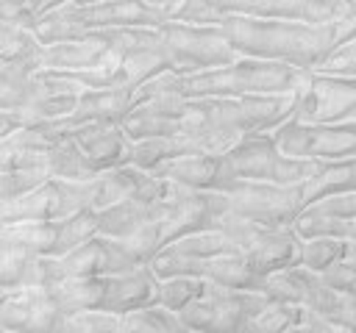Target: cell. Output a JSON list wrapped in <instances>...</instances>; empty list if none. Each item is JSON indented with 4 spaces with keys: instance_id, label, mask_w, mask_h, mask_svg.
Masks as SVG:
<instances>
[{
    "instance_id": "6",
    "label": "cell",
    "mask_w": 356,
    "mask_h": 333,
    "mask_svg": "<svg viewBox=\"0 0 356 333\" xmlns=\"http://www.w3.org/2000/svg\"><path fill=\"white\" fill-rule=\"evenodd\" d=\"M156 33H159V56L164 67L175 75L222 67L236 58L225 33L214 22L167 19L156 28Z\"/></svg>"
},
{
    "instance_id": "23",
    "label": "cell",
    "mask_w": 356,
    "mask_h": 333,
    "mask_svg": "<svg viewBox=\"0 0 356 333\" xmlns=\"http://www.w3.org/2000/svg\"><path fill=\"white\" fill-rule=\"evenodd\" d=\"M337 191H356V155L342 158V161H325L312 178L303 180L306 203H312L323 194H337Z\"/></svg>"
},
{
    "instance_id": "5",
    "label": "cell",
    "mask_w": 356,
    "mask_h": 333,
    "mask_svg": "<svg viewBox=\"0 0 356 333\" xmlns=\"http://www.w3.org/2000/svg\"><path fill=\"white\" fill-rule=\"evenodd\" d=\"M211 211H228L264 228H289L295 214L303 208V183L281 186L267 180L231 178L220 189H206Z\"/></svg>"
},
{
    "instance_id": "21",
    "label": "cell",
    "mask_w": 356,
    "mask_h": 333,
    "mask_svg": "<svg viewBox=\"0 0 356 333\" xmlns=\"http://www.w3.org/2000/svg\"><path fill=\"white\" fill-rule=\"evenodd\" d=\"M58 239V219H25L0 225V241H11L33 255H53Z\"/></svg>"
},
{
    "instance_id": "25",
    "label": "cell",
    "mask_w": 356,
    "mask_h": 333,
    "mask_svg": "<svg viewBox=\"0 0 356 333\" xmlns=\"http://www.w3.org/2000/svg\"><path fill=\"white\" fill-rule=\"evenodd\" d=\"M184 330L186 327L181 325L178 314L159 302L120 314V333H184Z\"/></svg>"
},
{
    "instance_id": "9",
    "label": "cell",
    "mask_w": 356,
    "mask_h": 333,
    "mask_svg": "<svg viewBox=\"0 0 356 333\" xmlns=\"http://www.w3.org/2000/svg\"><path fill=\"white\" fill-rule=\"evenodd\" d=\"M356 114V78H334L312 69L300 72V80L292 92V114L295 122L312 125H334L348 122Z\"/></svg>"
},
{
    "instance_id": "14",
    "label": "cell",
    "mask_w": 356,
    "mask_h": 333,
    "mask_svg": "<svg viewBox=\"0 0 356 333\" xmlns=\"http://www.w3.org/2000/svg\"><path fill=\"white\" fill-rule=\"evenodd\" d=\"M150 175L161 180H172L186 189H197V191L220 189L225 180H231L222 169V153H200V150L172 155L156 169H150Z\"/></svg>"
},
{
    "instance_id": "12",
    "label": "cell",
    "mask_w": 356,
    "mask_h": 333,
    "mask_svg": "<svg viewBox=\"0 0 356 333\" xmlns=\"http://www.w3.org/2000/svg\"><path fill=\"white\" fill-rule=\"evenodd\" d=\"M117 53L111 50V36L106 31H89L72 39L50 42L42 44L39 50V69H56V72H78V69H92Z\"/></svg>"
},
{
    "instance_id": "26",
    "label": "cell",
    "mask_w": 356,
    "mask_h": 333,
    "mask_svg": "<svg viewBox=\"0 0 356 333\" xmlns=\"http://www.w3.org/2000/svg\"><path fill=\"white\" fill-rule=\"evenodd\" d=\"M353 255H356V239L317 236V239H300V247H298V264L312 272H320L323 266L339 258H353Z\"/></svg>"
},
{
    "instance_id": "36",
    "label": "cell",
    "mask_w": 356,
    "mask_h": 333,
    "mask_svg": "<svg viewBox=\"0 0 356 333\" xmlns=\"http://www.w3.org/2000/svg\"><path fill=\"white\" fill-rule=\"evenodd\" d=\"M19 3H22V6H28L33 17H39V14L50 11L53 6H58V3H64V0H19Z\"/></svg>"
},
{
    "instance_id": "18",
    "label": "cell",
    "mask_w": 356,
    "mask_h": 333,
    "mask_svg": "<svg viewBox=\"0 0 356 333\" xmlns=\"http://www.w3.org/2000/svg\"><path fill=\"white\" fill-rule=\"evenodd\" d=\"M156 216V203L145 200V197H128L122 203H114L103 211H95L97 219V236H108V239H122L131 230H136L142 222Z\"/></svg>"
},
{
    "instance_id": "30",
    "label": "cell",
    "mask_w": 356,
    "mask_h": 333,
    "mask_svg": "<svg viewBox=\"0 0 356 333\" xmlns=\"http://www.w3.org/2000/svg\"><path fill=\"white\" fill-rule=\"evenodd\" d=\"M58 333H120V314L106 308H83L61 314Z\"/></svg>"
},
{
    "instance_id": "22",
    "label": "cell",
    "mask_w": 356,
    "mask_h": 333,
    "mask_svg": "<svg viewBox=\"0 0 356 333\" xmlns=\"http://www.w3.org/2000/svg\"><path fill=\"white\" fill-rule=\"evenodd\" d=\"M56 302V308L61 314H72V311H83V308H100L103 305V278L92 275V278H67L58 283L44 286Z\"/></svg>"
},
{
    "instance_id": "3",
    "label": "cell",
    "mask_w": 356,
    "mask_h": 333,
    "mask_svg": "<svg viewBox=\"0 0 356 333\" xmlns=\"http://www.w3.org/2000/svg\"><path fill=\"white\" fill-rule=\"evenodd\" d=\"M167 14L145 0H64L33 19L31 33L39 44L72 39L106 28H159Z\"/></svg>"
},
{
    "instance_id": "28",
    "label": "cell",
    "mask_w": 356,
    "mask_h": 333,
    "mask_svg": "<svg viewBox=\"0 0 356 333\" xmlns=\"http://www.w3.org/2000/svg\"><path fill=\"white\" fill-rule=\"evenodd\" d=\"M209 280L195 278V275H167L159 278V289H156V302L170 308V311H181L186 302H192L195 297L203 294Z\"/></svg>"
},
{
    "instance_id": "35",
    "label": "cell",
    "mask_w": 356,
    "mask_h": 333,
    "mask_svg": "<svg viewBox=\"0 0 356 333\" xmlns=\"http://www.w3.org/2000/svg\"><path fill=\"white\" fill-rule=\"evenodd\" d=\"M33 14L28 6H22L19 0H0V22H11V25H19V28H33Z\"/></svg>"
},
{
    "instance_id": "17",
    "label": "cell",
    "mask_w": 356,
    "mask_h": 333,
    "mask_svg": "<svg viewBox=\"0 0 356 333\" xmlns=\"http://www.w3.org/2000/svg\"><path fill=\"white\" fill-rule=\"evenodd\" d=\"M145 178H147V172H142V169H136L131 164L100 169L83 183V208L103 211V208H108L114 203H122V200L134 197L142 189Z\"/></svg>"
},
{
    "instance_id": "27",
    "label": "cell",
    "mask_w": 356,
    "mask_h": 333,
    "mask_svg": "<svg viewBox=\"0 0 356 333\" xmlns=\"http://www.w3.org/2000/svg\"><path fill=\"white\" fill-rule=\"evenodd\" d=\"M28 283H36V255L11 241H0V286L17 289Z\"/></svg>"
},
{
    "instance_id": "7",
    "label": "cell",
    "mask_w": 356,
    "mask_h": 333,
    "mask_svg": "<svg viewBox=\"0 0 356 333\" xmlns=\"http://www.w3.org/2000/svg\"><path fill=\"white\" fill-rule=\"evenodd\" d=\"M325 161H300L284 155L270 130L242 133L225 153H222V169L228 178H245V180H267V183H303L312 178Z\"/></svg>"
},
{
    "instance_id": "20",
    "label": "cell",
    "mask_w": 356,
    "mask_h": 333,
    "mask_svg": "<svg viewBox=\"0 0 356 333\" xmlns=\"http://www.w3.org/2000/svg\"><path fill=\"white\" fill-rule=\"evenodd\" d=\"M292 233L298 239H317V236H334V239H356V216H339L320 211L314 205H303L295 219L289 222Z\"/></svg>"
},
{
    "instance_id": "19",
    "label": "cell",
    "mask_w": 356,
    "mask_h": 333,
    "mask_svg": "<svg viewBox=\"0 0 356 333\" xmlns=\"http://www.w3.org/2000/svg\"><path fill=\"white\" fill-rule=\"evenodd\" d=\"M44 169H47L50 178H58V180H67V183H86L95 175L92 164L78 150L72 136L53 139V144L44 150Z\"/></svg>"
},
{
    "instance_id": "2",
    "label": "cell",
    "mask_w": 356,
    "mask_h": 333,
    "mask_svg": "<svg viewBox=\"0 0 356 333\" xmlns=\"http://www.w3.org/2000/svg\"><path fill=\"white\" fill-rule=\"evenodd\" d=\"M298 67L245 58L236 56L234 61L200 72L175 75L170 69L153 75L147 83L164 92H175L181 97H242V94H289L300 80Z\"/></svg>"
},
{
    "instance_id": "11",
    "label": "cell",
    "mask_w": 356,
    "mask_h": 333,
    "mask_svg": "<svg viewBox=\"0 0 356 333\" xmlns=\"http://www.w3.org/2000/svg\"><path fill=\"white\" fill-rule=\"evenodd\" d=\"M61 311L56 308L50 291L42 283H28L11 289L0 300V327L3 330H58Z\"/></svg>"
},
{
    "instance_id": "32",
    "label": "cell",
    "mask_w": 356,
    "mask_h": 333,
    "mask_svg": "<svg viewBox=\"0 0 356 333\" xmlns=\"http://www.w3.org/2000/svg\"><path fill=\"white\" fill-rule=\"evenodd\" d=\"M50 175L44 166H22V169H0V200L17 197L31 191L33 186L44 183Z\"/></svg>"
},
{
    "instance_id": "16",
    "label": "cell",
    "mask_w": 356,
    "mask_h": 333,
    "mask_svg": "<svg viewBox=\"0 0 356 333\" xmlns=\"http://www.w3.org/2000/svg\"><path fill=\"white\" fill-rule=\"evenodd\" d=\"M103 283H106V289H103V305L100 308H106V311L125 314V311L156 302L159 278L153 275V269L147 264H139V266L125 269V272L106 275Z\"/></svg>"
},
{
    "instance_id": "10",
    "label": "cell",
    "mask_w": 356,
    "mask_h": 333,
    "mask_svg": "<svg viewBox=\"0 0 356 333\" xmlns=\"http://www.w3.org/2000/svg\"><path fill=\"white\" fill-rule=\"evenodd\" d=\"M275 147L300 161H342L356 155V119L334 125H312L284 119L270 130Z\"/></svg>"
},
{
    "instance_id": "29",
    "label": "cell",
    "mask_w": 356,
    "mask_h": 333,
    "mask_svg": "<svg viewBox=\"0 0 356 333\" xmlns=\"http://www.w3.org/2000/svg\"><path fill=\"white\" fill-rule=\"evenodd\" d=\"M97 236V219H95V211L89 208H78L67 216L58 219V239H56V250L53 255H61L78 244H83L86 239Z\"/></svg>"
},
{
    "instance_id": "37",
    "label": "cell",
    "mask_w": 356,
    "mask_h": 333,
    "mask_svg": "<svg viewBox=\"0 0 356 333\" xmlns=\"http://www.w3.org/2000/svg\"><path fill=\"white\" fill-rule=\"evenodd\" d=\"M0 330H3V327H0Z\"/></svg>"
},
{
    "instance_id": "24",
    "label": "cell",
    "mask_w": 356,
    "mask_h": 333,
    "mask_svg": "<svg viewBox=\"0 0 356 333\" xmlns=\"http://www.w3.org/2000/svg\"><path fill=\"white\" fill-rule=\"evenodd\" d=\"M236 250L239 247L231 241V236H225L217 228H200V230L184 233V236H178L161 247V253L178 255V258H211V255L236 253Z\"/></svg>"
},
{
    "instance_id": "8",
    "label": "cell",
    "mask_w": 356,
    "mask_h": 333,
    "mask_svg": "<svg viewBox=\"0 0 356 333\" xmlns=\"http://www.w3.org/2000/svg\"><path fill=\"white\" fill-rule=\"evenodd\" d=\"M270 302L259 289H234L220 283H206L203 294L186 302L178 314L186 330H214V333H239L245 322Z\"/></svg>"
},
{
    "instance_id": "33",
    "label": "cell",
    "mask_w": 356,
    "mask_h": 333,
    "mask_svg": "<svg viewBox=\"0 0 356 333\" xmlns=\"http://www.w3.org/2000/svg\"><path fill=\"white\" fill-rule=\"evenodd\" d=\"M39 42L28 28L11 25V22H0V58H11V56H22L28 50H33Z\"/></svg>"
},
{
    "instance_id": "13",
    "label": "cell",
    "mask_w": 356,
    "mask_h": 333,
    "mask_svg": "<svg viewBox=\"0 0 356 333\" xmlns=\"http://www.w3.org/2000/svg\"><path fill=\"white\" fill-rule=\"evenodd\" d=\"M131 108V89H106V92H83L75 103V108L53 125H33L39 128L44 136L58 139L72 133L81 125H92V122H122V117Z\"/></svg>"
},
{
    "instance_id": "15",
    "label": "cell",
    "mask_w": 356,
    "mask_h": 333,
    "mask_svg": "<svg viewBox=\"0 0 356 333\" xmlns=\"http://www.w3.org/2000/svg\"><path fill=\"white\" fill-rule=\"evenodd\" d=\"M72 142L78 144V150L86 155V161L92 164L95 172L100 169H111L128 161L131 153V139L125 136L122 125L117 122H92V125H81L72 133Z\"/></svg>"
},
{
    "instance_id": "4",
    "label": "cell",
    "mask_w": 356,
    "mask_h": 333,
    "mask_svg": "<svg viewBox=\"0 0 356 333\" xmlns=\"http://www.w3.org/2000/svg\"><path fill=\"white\" fill-rule=\"evenodd\" d=\"M356 14V0H186L172 19L217 22L222 17L292 19V22H337Z\"/></svg>"
},
{
    "instance_id": "31",
    "label": "cell",
    "mask_w": 356,
    "mask_h": 333,
    "mask_svg": "<svg viewBox=\"0 0 356 333\" xmlns=\"http://www.w3.org/2000/svg\"><path fill=\"white\" fill-rule=\"evenodd\" d=\"M312 72L334 75V78H356V36L337 42L314 67Z\"/></svg>"
},
{
    "instance_id": "34",
    "label": "cell",
    "mask_w": 356,
    "mask_h": 333,
    "mask_svg": "<svg viewBox=\"0 0 356 333\" xmlns=\"http://www.w3.org/2000/svg\"><path fill=\"white\" fill-rule=\"evenodd\" d=\"M320 280L337 291H353V283H356V255L353 258H339L328 266H323L320 272Z\"/></svg>"
},
{
    "instance_id": "1",
    "label": "cell",
    "mask_w": 356,
    "mask_h": 333,
    "mask_svg": "<svg viewBox=\"0 0 356 333\" xmlns=\"http://www.w3.org/2000/svg\"><path fill=\"white\" fill-rule=\"evenodd\" d=\"M214 25L225 33L236 56L278 61L298 69H312L337 42L356 36V14H348L337 22L222 17Z\"/></svg>"
}]
</instances>
